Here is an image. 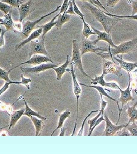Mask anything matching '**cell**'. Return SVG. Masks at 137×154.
<instances>
[{"instance_id": "obj_41", "label": "cell", "mask_w": 137, "mask_h": 154, "mask_svg": "<svg viewBox=\"0 0 137 154\" xmlns=\"http://www.w3.org/2000/svg\"><path fill=\"white\" fill-rule=\"evenodd\" d=\"M82 1H85V2H89V3H90V4H92L94 6H95V5L98 6L99 8H101V9H104V11H105L106 12L109 13V11H107L104 8V6L102 5V4H99L98 2L96 0H82Z\"/></svg>"}, {"instance_id": "obj_28", "label": "cell", "mask_w": 137, "mask_h": 154, "mask_svg": "<svg viewBox=\"0 0 137 154\" xmlns=\"http://www.w3.org/2000/svg\"><path fill=\"white\" fill-rule=\"evenodd\" d=\"M31 121L33 122L35 128H36V136H38L40 135L41 131L42 130V128L44 126L43 125V120L39 119V118L36 116H32L30 117Z\"/></svg>"}, {"instance_id": "obj_25", "label": "cell", "mask_w": 137, "mask_h": 154, "mask_svg": "<svg viewBox=\"0 0 137 154\" xmlns=\"http://www.w3.org/2000/svg\"><path fill=\"white\" fill-rule=\"evenodd\" d=\"M23 102L25 103V111L24 112V114H23V116H28V117H30L32 116H36L37 118H39V119H41L43 121H45L46 120V117H44L43 116H41V114H39V112H37L34 111H33V110H32L29 106L27 105V102L26 101L23 99Z\"/></svg>"}, {"instance_id": "obj_45", "label": "cell", "mask_w": 137, "mask_h": 154, "mask_svg": "<svg viewBox=\"0 0 137 154\" xmlns=\"http://www.w3.org/2000/svg\"><path fill=\"white\" fill-rule=\"evenodd\" d=\"M14 28L18 29L21 32V33L22 30V26L21 22H20V23H14Z\"/></svg>"}, {"instance_id": "obj_20", "label": "cell", "mask_w": 137, "mask_h": 154, "mask_svg": "<svg viewBox=\"0 0 137 154\" xmlns=\"http://www.w3.org/2000/svg\"><path fill=\"white\" fill-rule=\"evenodd\" d=\"M25 111V109H21V110L18 111H13L11 112V121H10V125L9 126V128L8 131L11 130L12 127L16 125L17 122L18 121V120L21 118V117L22 116H23L24 112Z\"/></svg>"}, {"instance_id": "obj_1", "label": "cell", "mask_w": 137, "mask_h": 154, "mask_svg": "<svg viewBox=\"0 0 137 154\" xmlns=\"http://www.w3.org/2000/svg\"><path fill=\"white\" fill-rule=\"evenodd\" d=\"M84 7L91 12L96 20L102 24L106 33H111L112 29L115 26V24L122 20L121 18L112 17L106 15L104 13V11L99 9V7L94 6L87 2H85Z\"/></svg>"}, {"instance_id": "obj_42", "label": "cell", "mask_w": 137, "mask_h": 154, "mask_svg": "<svg viewBox=\"0 0 137 154\" xmlns=\"http://www.w3.org/2000/svg\"><path fill=\"white\" fill-rule=\"evenodd\" d=\"M65 13L66 14H70V15H72V14H74V15H76L75 12L73 10V2H72V0H69V7L67 9Z\"/></svg>"}, {"instance_id": "obj_43", "label": "cell", "mask_w": 137, "mask_h": 154, "mask_svg": "<svg viewBox=\"0 0 137 154\" xmlns=\"http://www.w3.org/2000/svg\"><path fill=\"white\" fill-rule=\"evenodd\" d=\"M130 4H132V15H134L137 13V0H130Z\"/></svg>"}, {"instance_id": "obj_6", "label": "cell", "mask_w": 137, "mask_h": 154, "mask_svg": "<svg viewBox=\"0 0 137 154\" xmlns=\"http://www.w3.org/2000/svg\"><path fill=\"white\" fill-rule=\"evenodd\" d=\"M61 7V6H57V8L55 9L54 11H51V13H50L49 14H47L45 16L40 17L39 19L35 20V21H27L25 22L22 26V30L21 32L22 35L23 36H25V37H28L31 33L32 32L34 29L36 28V25L41 22L42 20H43L44 18H45L49 16L50 15H51L52 14L54 13L55 12L58 11L60 10Z\"/></svg>"}, {"instance_id": "obj_38", "label": "cell", "mask_w": 137, "mask_h": 154, "mask_svg": "<svg viewBox=\"0 0 137 154\" xmlns=\"http://www.w3.org/2000/svg\"><path fill=\"white\" fill-rule=\"evenodd\" d=\"M72 2H73V10L75 12L76 14L79 17H84L85 15L83 14L82 12L79 11V8H78L77 4L76 3V0H72Z\"/></svg>"}, {"instance_id": "obj_21", "label": "cell", "mask_w": 137, "mask_h": 154, "mask_svg": "<svg viewBox=\"0 0 137 154\" xmlns=\"http://www.w3.org/2000/svg\"><path fill=\"white\" fill-rule=\"evenodd\" d=\"M69 65H70V61L69 56V55H67L66 62L63 65H62L61 66L58 67H54L53 69L57 73V79L58 81H60L61 79L62 75L66 72L67 67Z\"/></svg>"}, {"instance_id": "obj_8", "label": "cell", "mask_w": 137, "mask_h": 154, "mask_svg": "<svg viewBox=\"0 0 137 154\" xmlns=\"http://www.w3.org/2000/svg\"><path fill=\"white\" fill-rule=\"evenodd\" d=\"M128 75H129V85H128L127 88H126V90H122L120 88L118 89L121 92V97L118 99V102H121V103H122V107L121 108L120 111L119 112V117H118V120L117 122V125L118 124V122L120 121V118H121V112H122V111L123 110L124 105L126 104V103H129L130 101H132V100L133 101L134 100V98L132 97V93H131L132 88H131V76H130V74H129Z\"/></svg>"}, {"instance_id": "obj_15", "label": "cell", "mask_w": 137, "mask_h": 154, "mask_svg": "<svg viewBox=\"0 0 137 154\" xmlns=\"http://www.w3.org/2000/svg\"><path fill=\"white\" fill-rule=\"evenodd\" d=\"M104 74H102V75L99 77H98L97 75H95V78L93 79L92 78V83L96 85L97 84H99L103 87H107L110 88H113L114 90H118L120 88L119 86L114 82H106L104 79Z\"/></svg>"}, {"instance_id": "obj_13", "label": "cell", "mask_w": 137, "mask_h": 154, "mask_svg": "<svg viewBox=\"0 0 137 154\" xmlns=\"http://www.w3.org/2000/svg\"><path fill=\"white\" fill-rule=\"evenodd\" d=\"M91 28L93 29L94 32L96 33L97 35V38L95 39V41H93L94 44H97L99 41H104L108 43L109 46L111 48H115L117 47V45H115L113 40L111 38V33H107L106 32H101L98 30L96 29L95 28H94L92 26H90Z\"/></svg>"}, {"instance_id": "obj_30", "label": "cell", "mask_w": 137, "mask_h": 154, "mask_svg": "<svg viewBox=\"0 0 137 154\" xmlns=\"http://www.w3.org/2000/svg\"><path fill=\"white\" fill-rule=\"evenodd\" d=\"M125 128L131 134L132 136H137V125L135 122H132V125L126 124Z\"/></svg>"}, {"instance_id": "obj_7", "label": "cell", "mask_w": 137, "mask_h": 154, "mask_svg": "<svg viewBox=\"0 0 137 154\" xmlns=\"http://www.w3.org/2000/svg\"><path fill=\"white\" fill-rule=\"evenodd\" d=\"M34 54H43L49 57V53L45 49V38H42L37 41H32L30 45V51L29 53V57H31Z\"/></svg>"}, {"instance_id": "obj_14", "label": "cell", "mask_w": 137, "mask_h": 154, "mask_svg": "<svg viewBox=\"0 0 137 154\" xmlns=\"http://www.w3.org/2000/svg\"><path fill=\"white\" fill-rule=\"evenodd\" d=\"M10 72H6L5 70L2 69L0 67V79L4 80L6 82H11L12 84H16V85H25L28 90L30 89V86L29 85V83L32 82L31 79L30 78H25L23 77V74L21 75V82H15V81H11L9 78V74Z\"/></svg>"}, {"instance_id": "obj_12", "label": "cell", "mask_w": 137, "mask_h": 154, "mask_svg": "<svg viewBox=\"0 0 137 154\" xmlns=\"http://www.w3.org/2000/svg\"><path fill=\"white\" fill-rule=\"evenodd\" d=\"M47 62H51L53 63H54L53 61L46 56H44V55H40L39 54H34L31 57L29 61L22 62L21 63L19 64L18 66H16L14 67H13V69H11V70H9V71L11 72L12 70L16 69L17 67H18V66H21L24 64H29V65H39L41 63H47Z\"/></svg>"}, {"instance_id": "obj_27", "label": "cell", "mask_w": 137, "mask_h": 154, "mask_svg": "<svg viewBox=\"0 0 137 154\" xmlns=\"http://www.w3.org/2000/svg\"><path fill=\"white\" fill-rule=\"evenodd\" d=\"M71 18V15L66 14L65 13H62L60 14L57 20V24H56V27L57 29H61L63 25H64L66 22H68Z\"/></svg>"}, {"instance_id": "obj_40", "label": "cell", "mask_w": 137, "mask_h": 154, "mask_svg": "<svg viewBox=\"0 0 137 154\" xmlns=\"http://www.w3.org/2000/svg\"><path fill=\"white\" fill-rule=\"evenodd\" d=\"M69 0H64L62 5L61 7L60 11L59 14H61L62 13H65L69 7Z\"/></svg>"}, {"instance_id": "obj_10", "label": "cell", "mask_w": 137, "mask_h": 154, "mask_svg": "<svg viewBox=\"0 0 137 154\" xmlns=\"http://www.w3.org/2000/svg\"><path fill=\"white\" fill-rule=\"evenodd\" d=\"M121 67L118 66L114 62L103 58L102 73L104 74V75L109 73H112L118 77H121Z\"/></svg>"}, {"instance_id": "obj_29", "label": "cell", "mask_w": 137, "mask_h": 154, "mask_svg": "<svg viewBox=\"0 0 137 154\" xmlns=\"http://www.w3.org/2000/svg\"><path fill=\"white\" fill-rule=\"evenodd\" d=\"M70 111L69 110H66L65 111H64V112H62V114H60L59 116V121H58V126L53 131L52 134L50 135L51 136H53V134H54L55 131H56L58 129L61 128L63 127L64 122L65 121L66 119L67 118H69L70 116Z\"/></svg>"}, {"instance_id": "obj_9", "label": "cell", "mask_w": 137, "mask_h": 154, "mask_svg": "<svg viewBox=\"0 0 137 154\" xmlns=\"http://www.w3.org/2000/svg\"><path fill=\"white\" fill-rule=\"evenodd\" d=\"M58 65L53 63H43L38 66L33 67H21V70L23 72L25 73H34L39 74L41 72H45L50 69H53L54 67H57Z\"/></svg>"}, {"instance_id": "obj_5", "label": "cell", "mask_w": 137, "mask_h": 154, "mask_svg": "<svg viewBox=\"0 0 137 154\" xmlns=\"http://www.w3.org/2000/svg\"><path fill=\"white\" fill-rule=\"evenodd\" d=\"M89 52L94 53L98 55L99 54L101 53L109 52V49L97 48L96 45L94 44L93 41H90L89 39L85 38V37H82V45L81 49V55L82 56L84 54Z\"/></svg>"}, {"instance_id": "obj_2", "label": "cell", "mask_w": 137, "mask_h": 154, "mask_svg": "<svg viewBox=\"0 0 137 154\" xmlns=\"http://www.w3.org/2000/svg\"><path fill=\"white\" fill-rule=\"evenodd\" d=\"M137 48V37L132 39L131 41L122 42L119 46H117V48H113L110 46H108L109 52L106 53H101L99 54L102 58L109 59L111 58L114 62V60L113 56L118 55L119 54H124V53H130L132 51H135Z\"/></svg>"}, {"instance_id": "obj_37", "label": "cell", "mask_w": 137, "mask_h": 154, "mask_svg": "<svg viewBox=\"0 0 137 154\" xmlns=\"http://www.w3.org/2000/svg\"><path fill=\"white\" fill-rule=\"evenodd\" d=\"M11 106H12V105H5L0 102V109L2 110L5 111L6 112H7V113L8 114L9 116H10L11 114V112L13 111Z\"/></svg>"}, {"instance_id": "obj_32", "label": "cell", "mask_w": 137, "mask_h": 154, "mask_svg": "<svg viewBox=\"0 0 137 154\" xmlns=\"http://www.w3.org/2000/svg\"><path fill=\"white\" fill-rule=\"evenodd\" d=\"M12 8L13 7L11 6L0 1V11L4 12L5 14H8L9 12H11Z\"/></svg>"}, {"instance_id": "obj_19", "label": "cell", "mask_w": 137, "mask_h": 154, "mask_svg": "<svg viewBox=\"0 0 137 154\" xmlns=\"http://www.w3.org/2000/svg\"><path fill=\"white\" fill-rule=\"evenodd\" d=\"M4 22L0 23V25H4L7 31H13L17 33L16 30L14 29V23L13 22L11 18V11L9 12L8 14H5L4 18H2Z\"/></svg>"}, {"instance_id": "obj_3", "label": "cell", "mask_w": 137, "mask_h": 154, "mask_svg": "<svg viewBox=\"0 0 137 154\" xmlns=\"http://www.w3.org/2000/svg\"><path fill=\"white\" fill-rule=\"evenodd\" d=\"M82 55L81 53V49L79 44L77 40L74 39L73 41V50H72V58H71V63L70 65H73L76 66V68H78L80 72H81L82 74L85 77L89 78L90 79L92 78L88 75L86 72L84 71L82 63Z\"/></svg>"}, {"instance_id": "obj_4", "label": "cell", "mask_w": 137, "mask_h": 154, "mask_svg": "<svg viewBox=\"0 0 137 154\" xmlns=\"http://www.w3.org/2000/svg\"><path fill=\"white\" fill-rule=\"evenodd\" d=\"M71 65V69L69 70V69H67L66 71L71 72L72 79H73V92H74V94H75L76 99H77V116H76V122H75V125H74V130H73V132L71 135V136H73L74 135V133H75L76 130V127H77L78 110H79V100L80 98V94L82 93V89H81V88L80 86L79 83L78 82V81H77L76 74H75V71H74V69L73 67V65Z\"/></svg>"}, {"instance_id": "obj_23", "label": "cell", "mask_w": 137, "mask_h": 154, "mask_svg": "<svg viewBox=\"0 0 137 154\" xmlns=\"http://www.w3.org/2000/svg\"><path fill=\"white\" fill-rule=\"evenodd\" d=\"M79 85H80L81 86H85V87H88V88H95V89L97 90V91H98L99 94H101L102 96H104V97H107L108 99H110V100H113V101H114L115 102H116V103H117V106H118V111H119V112L120 111L121 109H120V107L118 100H116L115 99H114V98H112V97H110V95H109L107 94V93L105 91V90H104V88H103L102 87L98 86H96V85H95V86H88V85H85V84H84V83H79Z\"/></svg>"}, {"instance_id": "obj_49", "label": "cell", "mask_w": 137, "mask_h": 154, "mask_svg": "<svg viewBox=\"0 0 137 154\" xmlns=\"http://www.w3.org/2000/svg\"><path fill=\"white\" fill-rule=\"evenodd\" d=\"M127 1H128V2L130 4V0H127Z\"/></svg>"}, {"instance_id": "obj_34", "label": "cell", "mask_w": 137, "mask_h": 154, "mask_svg": "<svg viewBox=\"0 0 137 154\" xmlns=\"http://www.w3.org/2000/svg\"><path fill=\"white\" fill-rule=\"evenodd\" d=\"M99 110H95V111H92L89 114H88V116H86V118L84 119V120H83V121L82 122V126H81V128H80V130H79V132L78 133V134H77V135L78 136H82L83 135V128H84V126H85V123H86V122L87 121V119H88V118L90 116H91L92 114H93L94 112H99Z\"/></svg>"}, {"instance_id": "obj_36", "label": "cell", "mask_w": 137, "mask_h": 154, "mask_svg": "<svg viewBox=\"0 0 137 154\" xmlns=\"http://www.w3.org/2000/svg\"><path fill=\"white\" fill-rule=\"evenodd\" d=\"M101 114H102V110L101 109L99 110V114L96 116L95 118H94L93 119H89L88 120V124L89 125V131L91 130V129L92 128V127L94 126V125H95V122L97 121V119H98L101 116Z\"/></svg>"}, {"instance_id": "obj_17", "label": "cell", "mask_w": 137, "mask_h": 154, "mask_svg": "<svg viewBox=\"0 0 137 154\" xmlns=\"http://www.w3.org/2000/svg\"><path fill=\"white\" fill-rule=\"evenodd\" d=\"M33 0H29L25 3H22L20 5L19 9L20 13V22H22L23 20L27 17L31 11V8L32 6Z\"/></svg>"}, {"instance_id": "obj_47", "label": "cell", "mask_w": 137, "mask_h": 154, "mask_svg": "<svg viewBox=\"0 0 137 154\" xmlns=\"http://www.w3.org/2000/svg\"><path fill=\"white\" fill-rule=\"evenodd\" d=\"M4 21H3V19L2 18L0 17V23H3Z\"/></svg>"}, {"instance_id": "obj_24", "label": "cell", "mask_w": 137, "mask_h": 154, "mask_svg": "<svg viewBox=\"0 0 137 154\" xmlns=\"http://www.w3.org/2000/svg\"><path fill=\"white\" fill-rule=\"evenodd\" d=\"M137 103L136 102L134 106L132 107H129L128 106V108L127 110V115L129 118V121L127 124H130L133 122L137 121V109L136 108Z\"/></svg>"}, {"instance_id": "obj_35", "label": "cell", "mask_w": 137, "mask_h": 154, "mask_svg": "<svg viewBox=\"0 0 137 154\" xmlns=\"http://www.w3.org/2000/svg\"><path fill=\"white\" fill-rule=\"evenodd\" d=\"M7 32L6 30L1 27L0 25V50L5 46V34Z\"/></svg>"}, {"instance_id": "obj_44", "label": "cell", "mask_w": 137, "mask_h": 154, "mask_svg": "<svg viewBox=\"0 0 137 154\" xmlns=\"http://www.w3.org/2000/svg\"><path fill=\"white\" fill-rule=\"evenodd\" d=\"M120 0H107L106 5L108 7H114Z\"/></svg>"}, {"instance_id": "obj_31", "label": "cell", "mask_w": 137, "mask_h": 154, "mask_svg": "<svg viewBox=\"0 0 137 154\" xmlns=\"http://www.w3.org/2000/svg\"><path fill=\"white\" fill-rule=\"evenodd\" d=\"M3 2H5L6 4L11 6L12 7H17L20 8V5L23 3L21 0H0Z\"/></svg>"}, {"instance_id": "obj_22", "label": "cell", "mask_w": 137, "mask_h": 154, "mask_svg": "<svg viewBox=\"0 0 137 154\" xmlns=\"http://www.w3.org/2000/svg\"><path fill=\"white\" fill-rule=\"evenodd\" d=\"M60 15V14L58 13L57 15L55 16L51 20L50 22L45 24L44 25H41V26H37L36 28H42V36L41 37L42 38H45V35L47 33H48L49 32L50 30L53 28V26H54L56 25L57 24V21L55 20V19L57 18H58V16Z\"/></svg>"}, {"instance_id": "obj_46", "label": "cell", "mask_w": 137, "mask_h": 154, "mask_svg": "<svg viewBox=\"0 0 137 154\" xmlns=\"http://www.w3.org/2000/svg\"><path fill=\"white\" fill-rule=\"evenodd\" d=\"M67 128H64V127H62L61 128V133L60 134V136H64L65 134V131L67 130Z\"/></svg>"}, {"instance_id": "obj_11", "label": "cell", "mask_w": 137, "mask_h": 154, "mask_svg": "<svg viewBox=\"0 0 137 154\" xmlns=\"http://www.w3.org/2000/svg\"><path fill=\"white\" fill-rule=\"evenodd\" d=\"M104 119L106 122V128L104 130V136H114L116 133L118 131L122 130L123 128L126 126V125H114L110 121L109 118L106 115V112H104Z\"/></svg>"}, {"instance_id": "obj_48", "label": "cell", "mask_w": 137, "mask_h": 154, "mask_svg": "<svg viewBox=\"0 0 137 154\" xmlns=\"http://www.w3.org/2000/svg\"><path fill=\"white\" fill-rule=\"evenodd\" d=\"M134 91H135V93H136V94H137V90H136V89H134Z\"/></svg>"}, {"instance_id": "obj_33", "label": "cell", "mask_w": 137, "mask_h": 154, "mask_svg": "<svg viewBox=\"0 0 137 154\" xmlns=\"http://www.w3.org/2000/svg\"><path fill=\"white\" fill-rule=\"evenodd\" d=\"M104 12L106 15H107L109 16L112 17H116L118 18H127V19H130V20H137V14H134V15H132V16H118V15H115V14H111L110 13L106 12L105 11H104Z\"/></svg>"}, {"instance_id": "obj_18", "label": "cell", "mask_w": 137, "mask_h": 154, "mask_svg": "<svg viewBox=\"0 0 137 154\" xmlns=\"http://www.w3.org/2000/svg\"><path fill=\"white\" fill-rule=\"evenodd\" d=\"M114 60L117 61L120 65L121 69H123L127 72L128 74H130V72L134 71L137 68V62L136 63H130L127 62L122 59V57L118 56V57H113Z\"/></svg>"}, {"instance_id": "obj_26", "label": "cell", "mask_w": 137, "mask_h": 154, "mask_svg": "<svg viewBox=\"0 0 137 154\" xmlns=\"http://www.w3.org/2000/svg\"><path fill=\"white\" fill-rule=\"evenodd\" d=\"M81 20L83 23V28L82 30V37H85V38H89V36L91 35H97L91 28V26L89 25L88 23H86L84 20L83 17H80Z\"/></svg>"}, {"instance_id": "obj_39", "label": "cell", "mask_w": 137, "mask_h": 154, "mask_svg": "<svg viewBox=\"0 0 137 154\" xmlns=\"http://www.w3.org/2000/svg\"><path fill=\"white\" fill-rule=\"evenodd\" d=\"M115 135L116 136H132L131 134L126 129L125 127L117 132Z\"/></svg>"}, {"instance_id": "obj_16", "label": "cell", "mask_w": 137, "mask_h": 154, "mask_svg": "<svg viewBox=\"0 0 137 154\" xmlns=\"http://www.w3.org/2000/svg\"><path fill=\"white\" fill-rule=\"evenodd\" d=\"M42 33V28H39L36 29L35 31L31 33L29 36L28 38L22 41L20 43L17 44L15 46V51H17L18 50L21 49L22 47H23L26 44L29 42H30L32 41H33L35 39H37L39 38L40 36V35Z\"/></svg>"}]
</instances>
